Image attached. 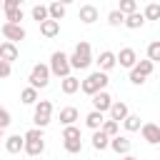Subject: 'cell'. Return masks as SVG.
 <instances>
[{
  "label": "cell",
  "instance_id": "cell-1",
  "mask_svg": "<svg viewBox=\"0 0 160 160\" xmlns=\"http://www.w3.org/2000/svg\"><path fill=\"white\" fill-rule=\"evenodd\" d=\"M108 82H110V78H108V72H102V70H95V72H90L82 82H80V90L85 92V95H95V92H100V90H105L108 88Z\"/></svg>",
  "mask_w": 160,
  "mask_h": 160
},
{
  "label": "cell",
  "instance_id": "cell-2",
  "mask_svg": "<svg viewBox=\"0 0 160 160\" xmlns=\"http://www.w3.org/2000/svg\"><path fill=\"white\" fill-rule=\"evenodd\" d=\"M90 62H92V50H90V42L80 40V42L75 45L72 55H70V68H75V70H85V68H90Z\"/></svg>",
  "mask_w": 160,
  "mask_h": 160
},
{
  "label": "cell",
  "instance_id": "cell-3",
  "mask_svg": "<svg viewBox=\"0 0 160 160\" xmlns=\"http://www.w3.org/2000/svg\"><path fill=\"white\" fill-rule=\"evenodd\" d=\"M22 138H25V145H22V150H25L30 158H38V155H42V150H45V138H42V130H40V128H32V130H28Z\"/></svg>",
  "mask_w": 160,
  "mask_h": 160
},
{
  "label": "cell",
  "instance_id": "cell-4",
  "mask_svg": "<svg viewBox=\"0 0 160 160\" xmlns=\"http://www.w3.org/2000/svg\"><path fill=\"white\" fill-rule=\"evenodd\" d=\"M48 68H50V75H58L60 80L68 78L70 70H72V68H70V58H68L62 50H55V52L50 55V65H48Z\"/></svg>",
  "mask_w": 160,
  "mask_h": 160
},
{
  "label": "cell",
  "instance_id": "cell-5",
  "mask_svg": "<svg viewBox=\"0 0 160 160\" xmlns=\"http://www.w3.org/2000/svg\"><path fill=\"white\" fill-rule=\"evenodd\" d=\"M30 88H35V90H42V88H48L50 85V68L48 65H42V62H38V65H32V70H30Z\"/></svg>",
  "mask_w": 160,
  "mask_h": 160
},
{
  "label": "cell",
  "instance_id": "cell-6",
  "mask_svg": "<svg viewBox=\"0 0 160 160\" xmlns=\"http://www.w3.org/2000/svg\"><path fill=\"white\" fill-rule=\"evenodd\" d=\"M50 118H52V102L50 100H38L35 102V112H32V122L42 130L50 125Z\"/></svg>",
  "mask_w": 160,
  "mask_h": 160
},
{
  "label": "cell",
  "instance_id": "cell-7",
  "mask_svg": "<svg viewBox=\"0 0 160 160\" xmlns=\"http://www.w3.org/2000/svg\"><path fill=\"white\" fill-rule=\"evenodd\" d=\"M62 145H65V150L68 152H80L82 150V138H80V128H75V125H68L65 130H62Z\"/></svg>",
  "mask_w": 160,
  "mask_h": 160
},
{
  "label": "cell",
  "instance_id": "cell-8",
  "mask_svg": "<svg viewBox=\"0 0 160 160\" xmlns=\"http://www.w3.org/2000/svg\"><path fill=\"white\" fill-rule=\"evenodd\" d=\"M2 35H5V40H10V42H18V40H25V28L22 25H18V22H2Z\"/></svg>",
  "mask_w": 160,
  "mask_h": 160
},
{
  "label": "cell",
  "instance_id": "cell-9",
  "mask_svg": "<svg viewBox=\"0 0 160 160\" xmlns=\"http://www.w3.org/2000/svg\"><path fill=\"white\" fill-rule=\"evenodd\" d=\"M140 132H142V140H145L148 145H160V125L145 122V125L140 128Z\"/></svg>",
  "mask_w": 160,
  "mask_h": 160
},
{
  "label": "cell",
  "instance_id": "cell-10",
  "mask_svg": "<svg viewBox=\"0 0 160 160\" xmlns=\"http://www.w3.org/2000/svg\"><path fill=\"white\" fill-rule=\"evenodd\" d=\"M110 105H112V98H110L108 90H100V92L92 95V110H98V112H108Z\"/></svg>",
  "mask_w": 160,
  "mask_h": 160
},
{
  "label": "cell",
  "instance_id": "cell-11",
  "mask_svg": "<svg viewBox=\"0 0 160 160\" xmlns=\"http://www.w3.org/2000/svg\"><path fill=\"white\" fill-rule=\"evenodd\" d=\"M95 62H98V68H100L102 72H108V70H112V68L118 65V58H115V52H112V50H102V52L98 55V60H95Z\"/></svg>",
  "mask_w": 160,
  "mask_h": 160
},
{
  "label": "cell",
  "instance_id": "cell-12",
  "mask_svg": "<svg viewBox=\"0 0 160 160\" xmlns=\"http://www.w3.org/2000/svg\"><path fill=\"white\" fill-rule=\"evenodd\" d=\"M115 58H118L120 68H130V70H132V68H135V62H138V55H135V50H132V48H122Z\"/></svg>",
  "mask_w": 160,
  "mask_h": 160
},
{
  "label": "cell",
  "instance_id": "cell-13",
  "mask_svg": "<svg viewBox=\"0 0 160 160\" xmlns=\"http://www.w3.org/2000/svg\"><path fill=\"white\" fill-rule=\"evenodd\" d=\"M108 112H110V120H115V122H122V120L130 115L128 105H125V102H120V100H118V102L112 100V105H110V110H108Z\"/></svg>",
  "mask_w": 160,
  "mask_h": 160
},
{
  "label": "cell",
  "instance_id": "cell-14",
  "mask_svg": "<svg viewBox=\"0 0 160 160\" xmlns=\"http://www.w3.org/2000/svg\"><path fill=\"white\" fill-rule=\"evenodd\" d=\"M110 148L118 152V155H128L130 152V140H128V135H115V138H110Z\"/></svg>",
  "mask_w": 160,
  "mask_h": 160
},
{
  "label": "cell",
  "instance_id": "cell-15",
  "mask_svg": "<svg viewBox=\"0 0 160 160\" xmlns=\"http://www.w3.org/2000/svg\"><path fill=\"white\" fill-rule=\"evenodd\" d=\"M0 60H5V62L18 60V45H15V42H10V40L0 42Z\"/></svg>",
  "mask_w": 160,
  "mask_h": 160
},
{
  "label": "cell",
  "instance_id": "cell-16",
  "mask_svg": "<svg viewBox=\"0 0 160 160\" xmlns=\"http://www.w3.org/2000/svg\"><path fill=\"white\" fill-rule=\"evenodd\" d=\"M102 122H105V112L90 110V112L85 115V125H88L90 130H100V128H102Z\"/></svg>",
  "mask_w": 160,
  "mask_h": 160
},
{
  "label": "cell",
  "instance_id": "cell-17",
  "mask_svg": "<svg viewBox=\"0 0 160 160\" xmlns=\"http://www.w3.org/2000/svg\"><path fill=\"white\" fill-rule=\"evenodd\" d=\"M78 18H80L85 25H92V22L98 20V8H95V5H82L80 12H78Z\"/></svg>",
  "mask_w": 160,
  "mask_h": 160
},
{
  "label": "cell",
  "instance_id": "cell-18",
  "mask_svg": "<svg viewBox=\"0 0 160 160\" xmlns=\"http://www.w3.org/2000/svg\"><path fill=\"white\" fill-rule=\"evenodd\" d=\"M40 32H42V38H55V35L60 32V22L48 18L45 22H40Z\"/></svg>",
  "mask_w": 160,
  "mask_h": 160
},
{
  "label": "cell",
  "instance_id": "cell-19",
  "mask_svg": "<svg viewBox=\"0 0 160 160\" xmlns=\"http://www.w3.org/2000/svg\"><path fill=\"white\" fill-rule=\"evenodd\" d=\"M22 145H25V138H22V135H10V138L5 140V150L12 152V155H18V152L22 150Z\"/></svg>",
  "mask_w": 160,
  "mask_h": 160
},
{
  "label": "cell",
  "instance_id": "cell-20",
  "mask_svg": "<svg viewBox=\"0 0 160 160\" xmlns=\"http://www.w3.org/2000/svg\"><path fill=\"white\" fill-rule=\"evenodd\" d=\"M122 25L130 28V30H138V28L145 25V15H142V12H130V15H125V22H122Z\"/></svg>",
  "mask_w": 160,
  "mask_h": 160
},
{
  "label": "cell",
  "instance_id": "cell-21",
  "mask_svg": "<svg viewBox=\"0 0 160 160\" xmlns=\"http://www.w3.org/2000/svg\"><path fill=\"white\" fill-rule=\"evenodd\" d=\"M60 90H62L65 95H72V92H78V90H80V80H78V78H72V75H68V78H62Z\"/></svg>",
  "mask_w": 160,
  "mask_h": 160
},
{
  "label": "cell",
  "instance_id": "cell-22",
  "mask_svg": "<svg viewBox=\"0 0 160 160\" xmlns=\"http://www.w3.org/2000/svg\"><path fill=\"white\" fill-rule=\"evenodd\" d=\"M92 148H95L98 152H102L105 148H110V138H108L102 130H95V132H92Z\"/></svg>",
  "mask_w": 160,
  "mask_h": 160
},
{
  "label": "cell",
  "instance_id": "cell-23",
  "mask_svg": "<svg viewBox=\"0 0 160 160\" xmlns=\"http://www.w3.org/2000/svg\"><path fill=\"white\" fill-rule=\"evenodd\" d=\"M48 15H50V20H58V22H60V20L65 18V5H62L60 0L50 2V5H48Z\"/></svg>",
  "mask_w": 160,
  "mask_h": 160
},
{
  "label": "cell",
  "instance_id": "cell-24",
  "mask_svg": "<svg viewBox=\"0 0 160 160\" xmlns=\"http://www.w3.org/2000/svg\"><path fill=\"white\" fill-rule=\"evenodd\" d=\"M80 115H78V108H62L60 110V122L68 128V125H75V120H78Z\"/></svg>",
  "mask_w": 160,
  "mask_h": 160
},
{
  "label": "cell",
  "instance_id": "cell-25",
  "mask_svg": "<svg viewBox=\"0 0 160 160\" xmlns=\"http://www.w3.org/2000/svg\"><path fill=\"white\" fill-rule=\"evenodd\" d=\"M122 125H125V130H128V132H135V130H140V128H142L140 115H135V112H130V115L122 120Z\"/></svg>",
  "mask_w": 160,
  "mask_h": 160
},
{
  "label": "cell",
  "instance_id": "cell-26",
  "mask_svg": "<svg viewBox=\"0 0 160 160\" xmlns=\"http://www.w3.org/2000/svg\"><path fill=\"white\" fill-rule=\"evenodd\" d=\"M142 15H145V20H160V2H148Z\"/></svg>",
  "mask_w": 160,
  "mask_h": 160
},
{
  "label": "cell",
  "instance_id": "cell-27",
  "mask_svg": "<svg viewBox=\"0 0 160 160\" xmlns=\"http://www.w3.org/2000/svg\"><path fill=\"white\" fill-rule=\"evenodd\" d=\"M20 100H22L25 105H35V102H38V90H35V88H25V90L20 92Z\"/></svg>",
  "mask_w": 160,
  "mask_h": 160
},
{
  "label": "cell",
  "instance_id": "cell-28",
  "mask_svg": "<svg viewBox=\"0 0 160 160\" xmlns=\"http://www.w3.org/2000/svg\"><path fill=\"white\" fill-rule=\"evenodd\" d=\"M30 15H32V20H38V22H45V20L50 18V15H48V5H35Z\"/></svg>",
  "mask_w": 160,
  "mask_h": 160
},
{
  "label": "cell",
  "instance_id": "cell-29",
  "mask_svg": "<svg viewBox=\"0 0 160 160\" xmlns=\"http://www.w3.org/2000/svg\"><path fill=\"white\" fill-rule=\"evenodd\" d=\"M148 60L150 62H160V40H155V42L148 45Z\"/></svg>",
  "mask_w": 160,
  "mask_h": 160
},
{
  "label": "cell",
  "instance_id": "cell-30",
  "mask_svg": "<svg viewBox=\"0 0 160 160\" xmlns=\"http://www.w3.org/2000/svg\"><path fill=\"white\" fill-rule=\"evenodd\" d=\"M5 18H8V22H18V25H20V20H22V8H8V10H5Z\"/></svg>",
  "mask_w": 160,
  "mask_h": 160
},
{
  "label": "cell",
  "instance_id": "cell-31",
  "mask_svg": "<svg viewBox=\"0 0 160 160\" xmlns=\"http://www.w3.org/2000/svg\"><path fill=\"white\" fill-rule=\"evenodd\" d=\"M118 10H120L122 15H130V12H138V2H135V0H120V5H118Z\"/></svg>",
  "mask_w": 160,
  "mask_h": 160
},
{
  "label": "cell",
  "instance_id": "cell-32",
  "mask_svg": "<svg viewBox=\"0 0 160 160\" xmlns=\"http://www.w3.org/2000/svg\"><path fill=\"white\" fill-rule=\"evenodd\" d=\"M108 22H110L112 28H118V25L125 22V15H122L120 10H110V12H108Z\"/></svg>",
  "mask_w": 160,
  "mask_h": 160
},
{
  "label": "cell",
  "instance_id": "cell-33",
  "mask_svg": "<svg viewBox=\"0 0 160 160\" xmlns=\"http://www.w3.org/2000/svg\"><path fill=\"white\" fill-rule=\"evenodd\" d=\"M132 70H138V72H140V75H145V78H148V75H150V72H152V62H150V60H138V62H135V68H132Z\"/></svg>",
  "mask_w": 160,
  "mask_h": 160
},
{
  "label": "cell",
  "instance_id": "cell-34",
  "mask_svg": "<svg viewBox=\"0 0 160 160\" xmlns=\"http://www.w3.org/2000/svg\"><path fill=\"white\" fill-rule=\"evenodd\" d=\"M118 125H120V122H115V120H105L100 130H102L108 138H115V135H118Z\"/></svg>",
  "mask_w": 160,
  "mask_h": 160
},
{
  "label": "cell",
  "instance_id": "cell-35",
  "mask_svg": "<svg viewBox=\"0 0 160 160\" xmlns=\"http://www.w3.org/2000/svg\"><path fill=\"white\" fill-rule=\"evenodd\" d=\"M12 122V118H10V112L5 110V108H0V130H5L8 125Z\"/></svg>",
  "mask_w": 160,
  "mask_h": 160
},
{
  "label": "cell",
  "instance_id": "cell-36",
  "mask_svg": "<svg viewBox=\"0 0 160 160\" xmlns=\"http://www.w3.org/2000/svg\"><path fill=\"white\" fill-rule=\"evenodd\" d=\"M130 82L132 85H142L145 82V75H140L138 70H130Z\"/></svg>",
  "mask_w": 160,
  "mask_h": 160
},
{
  "label": "cell",
  "instance_id": "cell-37",
  "mask_svg": "<svg viewBox=\"0 0 160 160\" xmlns=\"http://www.w3.org/2000/svg\"><path fill=\"white\" fill-rule=\"evenodd\" d=\"M10 72H12V68H10V62H5V60H0V78H10Z\"/></svg>",
  "mask_w": 160,
  "mask_h": 160
},
{
  "label": "cell",
  "instance_id": "cell-38",
  "mask_svg": "<svg viewBox=\"0 0 160 160\" xmlns=\"http://www.w3.org/2000/svg\"><path fill=\"white\" fill-rule=\"evenodd\" d=\"M22 5V0H2V10H8V8H20Z\"/></svg>",
  "mask_w": 160,
  "mask_h": 160
},
{
  "label": "cell",
  "instance_id": "cell-39",
  "mask_svg": "<svg viewBox=\"0 0 160 160\" xmlns=\"http://www.w3.org/2000/svg\"><path fill=\"white\" fill-rule=\"evenodd\" d=\"M122 160H138V158H135V155H130V152H128V155H122Z\"/></svg>",
  "mask_w": 160,
  "mask_h": 160
},
{
  "label": "cell",
  "instance_id": "cell-40",
  "mask_svg": "<svg viewBox=\"0 0 160 160\" xmlns=\"http://www.w3.org/2000/svg\"><path fill=\"white\" fill-rule=\"evenodd\" d=\"M60 2H62V5H70V2H75V0H60Z\"/></svg>",
  "mask_w": 160,
  "mask_h": 160
},
{
  "label": "cell",
  "instance_id": "cell-41",
  "mask_svg": "<svg viewBox=\"0 0 160 160\" xmlns=\"http://www.w3.org/2000/svg\"><path fill=\"white\" fill-rule=\"evenodd\" d=\"M148 2H158V0H148Z\"/></svg>",
  "mask_w": 160,
  "mask_h": 160
},
{
  "label": "cell",
  "instance_id": "cell-42",
  "mask_svg": "<svg viewBox=\"0 0 160 160\" xmlns=\"http://www.w3.org/2000/svg\"><path fill=\"white\" fill-rule=\"evenodd\" d=\"M0 8H2V0H0Z\"/></svg>",
  "mask_w": 160,
  "mask_h": 160
},
{
  "label": "cell",
  "instance_id": "cell-43",
  "mask_svg": "<svg viewBox=\"0 0 160 160\" xmlns=\"http://www.w3.org/2000/svg\"><path fill=\"white\" fill-rule=\"evenodd\" d=\"M0 138H2V130H0Z\"/></svg>",
  "mask_w": 160,
  "mask_h": 160
}]
</instances>
